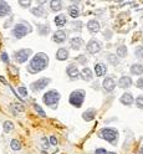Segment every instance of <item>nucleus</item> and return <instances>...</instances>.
Returning <instances> with one entry per match:
<instances>
[{"mask_svg":"<svg viewBox=\"0 0 143 154\" xmlns=\"http://www.w3.org/2000/svg\"><path fill=\"white\" fill-rule=\"evenodd\" d=\"M47 65H49V56L44 54V52H39L31 59V61H30L28 66V70L31 73H37L40 71H44L47 67Z\"/></svg>","mask_w":143,"mask_h":154,"instance_id":"nucleus-1","label":"nucleus"},{"mask_svg":"<svg viewBox=\"0 0 143 154\" xmlns=\"http://www.w3.org/2000/svg\"><path fill=\"white\" fill-rule=\"evenodd\" d=\"M100 137L105 141L110 142L112 144H116L117 143V139H118V130L115 128H110V127L102 128L100 130Z\"/></svg>","mask_w":143,"mask_h":154,"instance_id":"nucleus-2","label":"nucleus"},{"mask_svg":"<svg viewBox=\"0 0 143 154\" xmlns=\"http://www.w3.org/2000/svg\"><path fill=\"white\" fill-rule=\"evenodd\" d=\"M85 97H86V92L84 91V89H76V91L71 92V95L69 97V101L74 107L80 108L82 106V103H84V101H85Z\"/></svg>","mask_w":143,"mask_h":154,"instance_id":"nucleus-3","label":"nucleus"},{"mask_svg":"<svg viewBox=\"0 0 143 154\" xmlns=\"http://www.w3.org/2000/svg\"><path fill=\"white\" fill-rule=\"evenodd\" d=\"M31 28H30V25L28 24V22H22V24H16L14 26L13 31H11V34H13L14 37H16V39H21V37H24L26 34L31 32Z\"/></svg>","mask_w":143,"mask_h":154,"instance_id":"nucleus-4","label":"nucleus"},{"mask_svg":"<svg viewBox=\"0 0 143 154\" xmlns=\"http://www.w3.org/2000/svg\"><path fill=\"white\" fill-rule=\"evenodd\" d=\"M60 98H61L60 92L55 91V89H51V91H47L44 95L42 101H44V103L46 104V106H54V104H56L59 102Z\"/></svg>","mask_w":143,"mask_h":154,"instance_id":"nucleus-5","label":"nucleus"},{"mask_svg":"<svg viewBox=\"0 0 143 154\" xmlns=\"http://www.w3.org/2000/svg\"><path fill=\"white\" fill-rule=\"evenodd\" d=\"M31 54H32V51L30 50V48H22V50H19V51L15 52L14 57H15V60H16V62L24 63V62L28 61V59L30 57Z\"/></svg>","mask_w":143,"mask_h":154,"instance_id":"nucleus-6","label":"nucleus"},{"mask_svg":"<svg viewBox=\"0 0 143 154\" xmlns=\"http://www.w3.org/2000/svg\"><path fill=\"white\" fill-rule=\"evenodd\" d=\"M101 48H102V44L96 39L90 40L86 44V50H87V52H90V54H97V52L101 51Z\"/></svg>","mask_w":143,"mask_h":154,"instance_id":"nucleus-7","label":"nucleus"},{"mask_svg":"<svg viewBox=\"0 0 143 154\" xmlns=\"http://www.w3.org/2000/svg\"><path fill=\"white\" fill-rule=\"evenodd\" d=\"M51 82L50 78H46V77H44V78H40V80H37L35 82H32L31 83V89L32 91H41V89H44L46 86L49 85Z\"/></svg>","mask_w":143,"mask_h":154,"instance_id":"nucleus-8","label":"nucleus"},{"mask_svg":"<svg viewBox=\"0 0 143 154\" xmlns=\"http://www.w3.org/2000/svg\"><path fill=\"white\" fill-rule=\"evenodd\" d=\"M66 39H67V32H65L63 30H57V31L54 34V36H52V41H55L56 44L65 42Z\"/></svg>","mask_w":143,"mask_h":154,"instance_id":"nucleus-9","label":"nucleus"},{"mask_svg":"<svg viewBox=\"0 0 143 154\" xmlns=\"http://www.w3.org/2000/svg\"><path fill=\"white\" fill-rule=\"evenodd\" d=\"M102 87H103V89L106 92H112L115 89V87H116V82L113 81V78L112 77H106L103 80V82H102Z\"/></svg>","mask_w":143,"mask_h":154,"instance_id":"nucleus-10","label":"nucleus"},{"mask_svg":"<svg viewBox=\"0 0 143 154\" xmlns=\"http://www.w3.org/2000/svg\"><path fill=\"white\" fill-rule=\"evenodd\" d=\"M107 72V66L103 62H97L95 63V73L97 77H102Z\"/></svg>","mask_w":143,"mask_h":154,"instance_id":"nucleus-11","label":"nucleus"},{"mask_svg":"<svg viewBox=\"0 0 143 154\" xmlns=\"http://www.w3.org/2000/svg\"><path fill=\"white\" fill-rule=\"evenodd\" d=\"M86 26H87V30L91 34H97L101 30V25L97 20H90Z\"/></svg>","mask_w":143,"mask_h":154,"instance_id":"nucleus-12","label":"nucleus"},{"mask_svg":"<svg viewBox=\"0 0 143 154\" xmlns=\"http://www.w3.org/2000/svg\"><path fill=\"white\" fill-rule=\"evenodd\" d=\"M66 73H67V76H69L70 78H72V80L80 77V71H78L77 66H75V65H70L69 67H67Z\"/></svg>","mask_w":143,"mask_h":154,"instance_id":"nucleus-13","label":"nucleus"},{"mask_svg":"<svg viewBox=\"0 0 143 154\" xmlns=\"http://www.w3.org/2000/svg\"><path fill=\"white\" fill-rule=\"evenodd\" d=\"M82 45H84V40L78 36H75L70 40V47L72 48V50H80Z\"/></svg>","mask_w":143,"mask_h":154,"instance_id":"nucleus-14","label":"nucleus"},{"mask_svg":"<svg viewBox=\"0 0 143 154\" xmlns=\"http://www.w3.org/2000/svg\"><path fill=\"white\" fill-rule=\"evenodd\" d=\"M69 56H70L69 50L65 47H60L57 52H56V59H57L59 61H66V60L69 59Z\"/></svg>","mask_w":143,"mask_h":154,"instance_id":"nucleus-15","label":"nucleus"},{"mask_svg":"<svg viewBox=\"0 0 143 154\" xmlns=\"http://www.w3.org/2000/svg\"><path fill=\"white\" fill-rule=\"evenodd\" d=\"M118 86L121 88H128L132 86V78L130 76H122L118 80Z\"/></svg>","mask_w":143,"mask_h":154,"instance_id":"nucleus-16","label":"nucleus"},{"mask_svg":"<svg viewBox=\"0 0 143 154\" xmlns=\"http://www.w3.org/2000/svg\"><path fill=\"white\" fill-rule=\"evenodd\" d=\"M31 14L35 15L36 17H46L47 16V11L45 10L44 6H36L31 9Z\"/></svg>","mask_w":143,"mask_h":154,"instance_id":"nucleus-17","label":"nucleus"},{"mask_svg":"<svg viewBox=\"0 0 143 154\" xmlns=\"http://www.w3.org/2000/svg\"><path fill=\"white\" fill-rule=\"evenodd\" d=\"M119 101H121V103L125 104V106H131V104L134 102V98H133V96L131 95V93L125 92V93H123V95L121 96Z\"/></svg>","mask_w":143,"mask_h":154,"instance_id":"nucleus-18","label":"nucleus"},{"mask_svg":"<svg viewBox=\"0 0 143 154\" xmlns=\"http://www.w3.org/2000/svg\"><path fill=\"white\" fill-rule=\"evenodd\" d=\"M80 76L81 78L84 81L86 82H88V81H91L92 78H93V75H92V71L88 69V67H85V69H82L81 70V72H80Z\"/></svg>","mask_w":143,"mask_h":154,"instance_id":"nucleus-19","label":"nucleus"},{"mask_svg":"<svg viewBox=\"0 0 143 154\" xmlns=\"http://www.w3.org/2000/svg\"><path fill=\"white\" fill-rule=\"evenodd\" d=\"M54 22L56 24V26H59V28H63V26L66 25V22H67L66 15L65 14H60V15H57V16H55Z\"/></svg>","mask_w":143,"mask_h":154,"instance_id":"nucleus-20","label":"nucleus"},{"mask_svg":"<svg viewBox=\"0 0 143 154\" xmlns=\"http://www.w3.org/2000/svg\"><path fill=\"white\" fill-rule=\"evenodd\" d=\"M67 11H69V15L72 19H77L78 16H80V7H78L77 5H75V4L70 5L69 9H67Z\"/></svg>","mask_w":143,"mask_h":154,"instance_id":"nucleus-21","label":"nucleus"},{"mask_svg":"<svg viewBox=\"0 0 143 154\" xmlns=\"http://www.w3.org/2000/svg\"><path fill=\"white\" fill-rule=\"evenodd\" d=\"M95 117H96V111L95 110H87L86 112L82 113V118H84V121H86V122L93 121Z\"/></svg>","mask_w":143,"mask_h":154,"instance_id":"nucleus-22","label":"nucleus"},{"mask_svg":"<svg viewBox=\"0 0 143 154\" xmlns=\"http://www.w3.org/2000/svg\"><path fill=\"white\" fill-rule=\"evenodd\" d=\"M131 73L132 75H136V76H141V75L143 73V65H141V63H133L132 66H131Z\"/></svg>","mask_w":143,"mask_h":154,"instance_id":"nucleus-23","label":"nucleus"},{"mask_svg":"<svg viewBox=\"0 0 143 154\" xmlns=\"http://www.w3.org/2000/svg\"><path fill=\"white\" fill-rule=\"evenodd\" d=\"M10 10L11 9L6 1H0V17L6 16V15L10 13Z\"/></svg>","mask_w":143,"mask_h":154,"instance_id":"nucleus-24","label":"nucleus"},{"mask_svg":"<svg viewBox=\"0 0 143 154\" xmlns=\"http://www.w3.org/2000/svg\"><path fill=\"white\" fill-rule=\"evenodd\" d=\"M50 7L52 11H60L62 9V3L60 0H51L50 1Z\"/></svg>","mask_w":143,"mask_h":154,"instance_id":"nucleus-25","label":"nucleus"},{"mask_svg":"<svg viewBox=\"0 0 143 154\" xmlns=\"http://www.w3.org/2000/svg\"><path fill=\"white\" fill-rule=\"evenodd\" d=\"M37 29H39V32H40V35H47L49 32H50V26L49 25H42V24H40V25H37Z\"/></svg>","mask_w":143,"mask_h":154,"instance_id":"nucleus-26","label":"nucleus"},{"mask_svg":"<svg viewBox=\"0 0 143 154\" xmlns=\"http://www.w3.org/2000/svg\"><path fill=\"white\" fill-rule=\"evenodd\" d=\"M127 47L125 46V45H121V46L117 47V57H126L127 56Z\"/></svg>","mask_w":143,"mask_h":154,"instance_id":"nucleus-27","label":"nucleus"},{"mask_svg":"<svg viewBox=\"0 0 143 154\" xmlns=\"http://www.w3.org/2000/svg\"><path fill=\"white\" fill-rule=\"evenodd\" d=\"M10 147H11L13 151H20L21 149V143L18 139H13L10 142Z\"/></svg>","mask_w":143,"mask_h":154,"instance_id":"nucleus-28","label":"nucleus"},{"mask_svg":"<svg viewBox=\"0 0 143 154\" xmlns=\"http://www.w3.org/2000/svg\"><path fill=\"white\" fill-rule=\"evenodd\" d=\"M3 128H4V130H5L6 133H7V132H10V130H13V129H14V123H13V122H10V121H5V122H4Z\"/></svg>","mask_w":143,"mask_h":154,"instance_id":"nucleus-29","label":"nucleus"},{"mask_svg":"<svg viewBox=\"0 0 143 154\" xmlns=\"http://www.w3.org/2000/svg\"><path fill=\"white\" fill-rule=\"evenodd\" d=\"M107 60H108V61H110L113 66L118 65V62H119V61H118V57H117V56H116L115 54H110V55H108V56H107Z\"/></svg>","mask_w":143,"mask_h":154,"instance_id":"nucleus-30","label":"nucleus"},{"mask_svg":"<svg viewBox=\"0 0 143 154\" xmlns=\"http://www.w3.org/2000/svg\"><path fill=\"white\" fill-rule=\"evenodd\" d=\"M134 56L140 60L143 59V46H137L134 48Z\"/></svg>","mask_w":143,"mask_h":154,"instance_id":"nucleus-31","label":"nucleus"},{"mask_svg":"<svg viewBox=\"0 0 143 154\" xmlns=\"http://www.w3.org/2000/svg\"><path fill=\"white\" fill-rule=\"evenodd\" d=\"M34 108H35V111L37 112V113H39L40 117H46V113H45L44 110L39 106V104H36V103H35V104H34Z\"/></svg>","mask_w":143,"mask_h":154,"instance_id":"nucleus-32","label":"nucleus"},{"mask_svg":"<svg viewBox=\"0 0 143 154\" xmlns=\"http://www.w3.org/2000/svg\"><path fill=\"white\" fill-rule=\"evenodd\" d=\"M133 103H136V106L138 108H141V110H143V96H138L136 100H134V102Z\"/></svg>","mask_w":143,"mask_h":154,"instance_id":"nucleus-33","label":"nucleus"},{"mask_svg":"<svg viewBox=\"0 0 143 154\" xmlns=\"http://www.w3.org/2000/svg\"><path fill=\"white\" fill-rule=\"evenodd\" d=\"M18 91H19V93H20V98H21V97H26V96H28V89H26L25 87H22V86L18 88Z\"/></svg>","mask_w":143,"mask_h":154,"instance_id":"nucleus-34","label":"nucleus"},{"mask_svg":"<svg viewBox=\"0 0 143 154\" xmlns=\"http://www.w3.org/2000/svg\"><path fill=\"white\" fill-rule=\"evenodd\" d=\"M136 87L140 88V89H143V77L138 78L137 82H136Z\"/></svg>","mask_w":143,"mask_h":154,"instance_id":"nucleus-35","label":"nucleus"},{"mask_svg":"<svg viewBox=\"0 0 143 154\" xmlns=\"http://www.w3.org/2000/svg\"><path fill=\"white\" fill-rule=\"evenodd\" d=\"M1 60H3V62L9 63V56H7L6 52H3V54H1Z\"/></svg>","mask_w":143,"mask_h":154,"instance_id":"nucleus-36","label":"nucleus"},{"mask_svg":"<svg viewBox=\"0 0 143 154\" xmlns=\"http://www.w3.org/2000/svg\"><path fill=\"white\" fill-rule=\"evenodd\" d=\"M41 142H42V148L44 149H47L49 148V141H47V138H42V139H41Z\"/></svg>","mask_w":143,"mask_h":154,"instance_id":"nucleus-37","label":"nucleus"},{"mask_svg":"<svg viewBox=\"0 0 143 154\" xmlns=\"http://www.w3.org/2000/svg\"><path fill=\"white\" fill-rule=\"evenodd\" d=\"M95 154H107V151L105 148H97L95 151Z\"/></svg>","mask_w":143,"mask_h":154,"instance_id":"nucleus-38","label":"nucleus"},{"mask_svg":"<svg viewBox=\"0 0 143 154\" xmlns=\"http://www.w3.org/2000/svg\"><path fill=\"white\" fill-rule=\"evenodd\" d=\"M50 143H51V145H56L57 144V138H56L55 136H51L50 137Z\"/></svg>","mask_w":143,"mask_h":154,"instance_id":"nucleus-39","label":"nucleus"},{"mask_svg":"<svg viewBox=\"0 0 143 154\" xmlns=\"http://www.w3.org/2000/svg\"><path fill=\"white\" fill-rule=\"evenodd\" d=\"M19 4H20V5L22 6V7H29L30 6V4H31V1H19Z\"/></svg>","mask_w":143,"mask_h":154,"instance_id":"nucleus-40","label":"nucleus"},{"mask_svg":"<svg viewBox=\"0 0 143 154\" xmlns=\"http://www.w3.org/2000/svg\"><path fill=\"white\" fill-rule=\"evenodd\" d=\"M14 106H15V108H16V110H19V111H24V107H21V104L16 103V104H14Z\"/></svg>","mask_w":143,"mask_h":154,"instance_id":"nucleus-41","label":"nucleus"},{"mask_svg":"<svg viewBox=\"0 0 143 154\" xmlns=\"http://www.w3.org/2000/svg\"><path fill=\"white\" fill-rule=\"evenodd\" d=\"M138 154H143V147L140 149V152H138Z\"/></svg>","mask_w":143,"mask_h":154,"instance_id":"nucleus-42","label":"nucleus"},{"mask_svg":"<svg viewBox=\"0 0 143 154\" xmlns=\"http://www.w3.org/2000/svg\"><path fill=\"white\" fill-rule=\"evenodd\" d=\"M107 154H117V153H115V152H107Z\"/></svg>","mask_w":143,"mask_h":154,"instance_id":"nucleus-43","label":"nucleus"}]
</instances>
